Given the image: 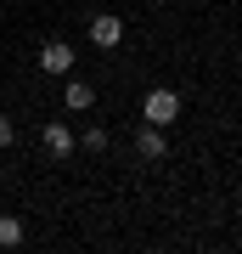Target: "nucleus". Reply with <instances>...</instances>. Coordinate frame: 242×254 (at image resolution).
I'll list each match as a JSON object with an SVG mask.
<instances>
[{"instance_id":"20e7f679","label":"nucleus","mask_w":242,"mask_h":254,"mask_svg":"<svg viewBox=\"0 0 242 254\" xmlns=\"http://www.w3.org/2000/svg\"><path fill=\"white\" fill-rule=\"evenodd\" d=\"M135 153H141V158H163V153H169V141H163V125H141V130H135Z\"/></svg>"},{"instance_id":"f257e3e1","label":"nucleus","mask_w":242,"mask_h":254,"mask_svg":"<svg viewBox=\"0 0 242 254\" xmlns=\"http://www.w3.org/2000/svg\"><path fill=\"white\" fill-rule=\"evenodd\" d=\"M141 119L146 125H175L180 119V96L169 91V85H152V91L141 96Z\"/></svg>"},{"instance_id":"423d86ee","label":"nucleus","mask_w":242,"mask_h":254,"mask_svg":"<svg viewBox=\"0 0 242 254\" xmlns=\"http://www.w3.org/2000/svg\"><path fill=\"white\" fill-rule=\"evenodd\" d=\"M62 102H68V113H85L90 102H96V91H90L85 79H68V85H62Z\"/></svg>"},{"instance_id":"7ed1b4c3","label":"nucleus","mask_w":242,"mask_h":254,"mask_svg":"<svg viewBox=\"0 0 242 254\" xmlns=\"http://www.w3.org/2000/svg\"><path fill=\"white\" fill-rule=\"evenodd\" d=\"M118 40H124V23H118L113 11H96V17H90V46H101V51H113Z\"/></svg>"},{"instance_id":"0eeeda50","label":"nucleus","mask_w":242,"mask_h":254,"mask_svg":"<svg viewBox=\"0 0 242 254\" xmlns=\"http://www.w3.org/2000/svg\"><path fill=\"white\" fill-rule=\"evenodd\" d=\"M23 243V220L17 215H0V249H17Z\"/></svg>"},{"instance_id":"39448f33","label":"nucleus","mask_w":242,"mask_h":254,"mask_svg":"<svg viewBox=\"0 0 242 254\" xmlns=\"http://www.w3.org/2000/svg\"><path fill=\"white\" fill-rule=\"evenodd\" d=\"M40 141H45V153H51V158H68V153H73V130L62 125V119H56V125H45Z\"/></svg>"},{"instance_id":"f03ea898","label":"nucleus","mask_w":242,"mask_h":254,"mask_svg":"<svg viewBox=\"0 0 242 254\" xmlns=\"http://www.w3.org/2000/svg\"><path fill=\"white\" fill-rule=\"evenodd\" d=\"M40 68L51 73V79H68V73H73V46H68V40H45V46H40Z\"/></svg>"},{"instance_id":"6e6552de","label":"nucleus","mask_w":242,"mask_h":254,"mask_svg":"<svg viewBox=\"0 0 242 254\" xmlns=\"http://www.w3.org/2000/svg\"><path fill=\"white\" fill-rule=\"evenodd\" d=\"M79 141L90 147V153H107V130H101V125H90V130H85V136H79Z\"/></svg>"},{"instance_id":"1a4fd4ad","label":"nucleus","mask_w":242,"mask_h":254,"mask_svg":"<svg viewBox=\"0 0 242 254\" xmlns=\"http://www.w3.org/2000/svg\"><path fill=\"white\" fill-rule=\"evenodd\" d=\"M11 141H17V119H11V113H0V153H6Z\"/></svg>"}]
</instances>
